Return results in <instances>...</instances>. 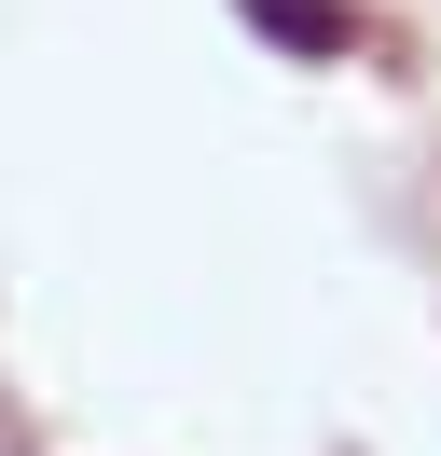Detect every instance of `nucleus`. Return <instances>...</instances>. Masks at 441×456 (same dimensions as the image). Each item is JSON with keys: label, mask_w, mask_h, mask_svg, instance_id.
Returning <instances> with one entry per match:
<instances>
[{"label": "nucleus", "mask_w": 441, "mask_h": 456, "mask_svg": "<svg viewBox=\"0 0 441 456\" xmlns=\"http://www.w3.org/2000/svg\"><path fill=\"white\" fill-rule=\"evenodd\" d=\"M235 14L276 42V56H345V42H358V14H345V0H235Z\"/></svg>", "instance_id": "nucleus-1"}]
</instances>
